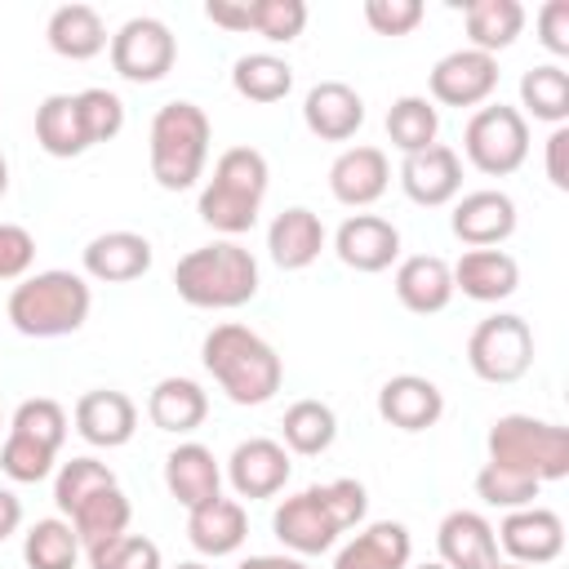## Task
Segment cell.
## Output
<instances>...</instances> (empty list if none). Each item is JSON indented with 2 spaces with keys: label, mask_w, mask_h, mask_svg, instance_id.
<instances>
[{
  "label": "cell",
  "mask_w": 569,
  "mask_h": 569,
  "mask_svg": "<svg viewBox=\"0 0 569 569\" xmlns=\"http://www.w3.org/2000/svg\"><path fill=\"white\" fill-rule=\"evenodd\" d=\"M365 511H369L365 485L342 476V480L307 485V489L289 493L271 511V533L293 556H320V551H333L338 538L365 520Z\"/></svg>",
  "instance_id": "cell-1"
},
{
  "label": "cell",
  "mask_w": 569,
  "mask_h": 569,
  "mask_svg": "<svg viewBox=\"0 0 569 569\" xmlns=\"http://www.w3.org/2000/svg\"><path fill=\"white\" fill-rule=\"evenodd\" d=\"M200 360L231 405H267L284 382V360L276 356V347L236 320L204 333Z\"/></svg>",
  "instance_id": "cell-2"
},
{
  "label": "cell",
  "mask_w": 569,
  "mask_h": 569,
  "mask_svg": "<svg viewBox=\"0 0 569 569\" xmlns=\"http://www.w3.org/2000/svg\"><path fill=\"white\" fill-rule=\"evenodd\" d=\"M267 182H271V169L258 147H227L213 160V178L200 187V204H196L200 222L227 240L253 231L258 209L267 200Z\"/></svg>",
  "instance_id": "cell-3"
},
{
  "label": "cell",
  "mask_w": 569,
  "mask_h": 569,
  "mask_svg": "<svg viewBox=\"0 0 569 569\" xmlns=\"http://www.w3.org/2000/svg\"><path fill=\"white\" fill-rule=\"evenodd\" d=\"M173 289L187 307L236 311L258 293V258L240 240H213L178 258Z\"/></svg>",
  "instance_id": "cell-4"
},
{
  "label": "cell",
  "mask_w": 569,
  "mask_h": 569,
  "mask_svg": "<svg viewBox=\"0 0 569 569\" xmlns=\"http://www.w3.org/2000/svg\"><path fill=\"white\" fill-rule=\"evenodd\" d=\"M93 293L76 271H36L9 289L4 316L22 338H67L89 320Z\"/></svg>",
  "instance_id": "cell-5"
},
{
  "label": "cell",
  "mask_w": 569,
  "mask_h": 569,
  "mask_svg": "<svg viewBox=\"0 0 569 569\" xmlns=\"http://www.w3.org/2000/svg\"><path fill=\"white\" fill-rule=\"evenodd\" d=\"M209 116L204 107L173 98L151 116V133H147V164L151 178L164 191H187L204 178V160H209Z\"/></svg>",
  "instance_id": "cell-6"
},
{
  "label": "cell",
  "mask_w": 569,
  "mask_h": 569,
  "mask_svg": "<svg viewBox=\"0 0 569 569\" xmlns=\"http://www.w3.org/2000/svg\"><path fill=\"white\" fill-rule=\"evenodd\" d=\"M489 462L533 476L538 485L569 476V427L533 413H502L493 418L489 436Z\"/></svg>",
  "instance_id": "cell-7"
},
{
  "label": "cell",
  "mask_w": 569,
  "mask_h": 569,
  "mask_svg": "<svg viewBox=\"0 0 569 569\" xmlns=\"http://www.w3.org/2000/svg\"><path fill=\"white\" fill-rule=\"evenodd\" d=\"M467 365L480 382H493V387L520 382L533 369V329H529V320L516 316V311L485 316L467 338Z\"/></svg>",
  "instance_id": "cell-8"
},
{
  "label": "cell",
  "mask_w": 569,
  "mask_h": 569,
  "mask_svg": "<svg viewBox=\"0 0 569 569\" xmlns=\"http://www.w3.org/2000/svg\"><path fill=\"white\" fill-rule=\"evenodd\" d=\"M462 156L485 173V178H507L525 164L529 156V120L520 107L507 102H485L471 111L462 129Z\"/></svg>",
  "instance_id": "cell-9"
},
{
  "label": "cell",
  "mask_w": 569,
  "mask_h": 569,
  "mask_svg": "<svg viewBox=\"0 0 569 569\" xmlns=\"http://www.w3.org/2000/svg\"><path fill=\"white\" fill-rule=\"evenodd\" d=\"M173 62H178V40H173V31H169L160 18H151V13L129 18V22L111 36V67H116V76L129 80V84H156V80H164V76L173 71Z\"/></svg>",
  "instance_id": "cell-10"
},
{
  "label": "cell",
  "mask_w": 569,
  "mask_h": 569,
  "mask_svg": "<svg viewBox=\"0 0 569 569\" xmlns=\"http://www.w3.org/2000/svg\"><path fill=\"white\" fill-rule=\"evenodd\" d=\"M427 89L440 107H485L498 89V58L480 49H453L431 67Z\"/></svg>",
  "instance_id": "cell-11"
},
{
  "label": "cell",
  "mask_w": 569,
  "mask_h": 569,
  "mask_svg": "<svg viewBox=\"0 0 569 569\" xmlns=\"http://www.w3.org/2000/svg\"><path fill=\"white\" fill-rule=\"evenodd\" d=\"M498 547L516 560V565H529V569H542L551 565L560 551H565V520L551 511V507H520V511H507L502 525L493 529Z\"/></svg>",
  "instance_id": "cell-12"
},
{
  "label": "cell",
  "mask_w": 569,
  "mask_h": 569,
  "mask_svg": "<svg viewBox=\"0 0 569 569\" xmlns=\"http://www.w3.org/2000/svg\"><path fill=\"white\" fill-rule=\"evenodd\" d=\"M289 471H293L289 449L280 440H271V436H249L227 458V480H231L236 498H249V502L276 498L289 485Z\"/></svg>",
  "instance_id": "cell-13"
},
{
  "label": "cell",
  "mask_w": 569,
  "mask_h": 569,
  "mask_svg": "<svg viewBox=\"0 0 569 569\" xmlns=\"http://www.w3.org/2000/svg\"><path fill=\"white\" fill-rule=\"evenodd\" d=\"M400 191L422 204V209H440L462 191V156L445 142H431L427 151H413L400 160Z\"/></svg>",
  "instance_id": "cell-14"
},
{
  "label": "cell",
  "mask_w": 569,
  "mask_h": 569,
  "mask_svg": "<svg viewBox=\"0 0 569 569\" xmlns=\"http://www.w3.org/2000/svg\"><path fill=\"white\" fill-rule=\"evenodd\" d=\"M449 231L467 249H498L516 231V200L507 191H493V187L467 191L449 213Z\"/></svg>",
  "instance_id": "cell-15"
},
{
  "label": "cell",
  "mask_w": 569,
  "mask_h": 569,
  "mask_svg": "<svg viewBox=\"0 0 569 569\" xmlns=\"http://www.w3.org/2000/svg\"><path fill=\"white\" fill-rule=\"evenodd\" d=\"M71 422L80 431V440H89L93 449H120L133 440L138 431V405L124 396V391H111V387H93L76 400L71 409Z\"/></svg>",
  "instance_id": "cell-16"
},
{
  "label": "cell",
  "mask_w": 569,
  "mask_h": 569,
  "mask_svg": "<svg viewBox=\"0 0 569 569\" xmlns=\"http://www.w3.org/2000/svg\"><path fill=\"white\" fill-rule=\"evenodd\" d=\"M333 253L342 258V267L373 276L400 258V231H396V222H387L378 213H351L333 231Z\"/></svg>",
  "instance_id": "cell-17"
},
{
  "label": "cell",
  "mask_w": 569,
  "mask_h": 569,
  "mask_svg": "<svg viewBox=\"0 0 569 569\" xmlns=\"http://www.w3.org/2000/svg\"><path fill=\"white\" fill-rule=\"evenodd\" d=\"M445 413V391L422 373H396L378 387V418L396 431H427Z\"/></svg>",
  "instance_id": "cell-18"
},
{
  "label": "cell",
  "mask_w": 569,
  "mask_h": 569,
  "mask_svg": "<svg viewBox=\"0 0 569 569\" xmlns=\"http://www.w3.org/2000/svg\"><path fill=\"white\" fill-rule=\"evenodd\" d=\"M387 182H391V164H387L382 147H347L329 164V191L347 209H365V204L382 200Z\"/></svg>",
  "instance_id": "cell-19"
},
{
  "label": "cell",
  "mask_w": 569,
  "mask_h": 569,
  "mask_svg": "<svg viewBox=\"0 0 569 569\" xmlns=\"http://www.w3.org/2000/svg\"><path fill=\"white\" fill-rule=\"evenodd\" d=\"M302 124L320 142H347L365 124V98L342 80H320L302 98Z\"/></svg>",
  "instance_id": "cell-20"
},
{
  "label": "cell",
  "mask_w": 569,
  "mask_h": 569,
  "mask_svg": "<svg viewBox=\"0 0 569 569\" xmlns=\"http://www.w3.org/2000/svg\"><path fill=\"white\" fill-rule=\"evenodd\" d=\"M80 267H84L89 280L129 284V280L151 271V240L138 236V231H102V236H93L84 244Z\"/></svg>",
  "instance_id": "cell-21"
},
{
  "label": "cell",
  "mask_w": 569,
  "mask_h": 569,
  "mask_svg": "<svg viewBox=\"0 0 569 569\" xmlns=\"http://www.w3.org/2000/svg\"><path fill=\"white\" fill-rule=\"evenodd\" d=\"M436 551L445 569H489L498 560V538L480 511L458 507L436 525Z\"/></svg>",
  "instance_id": "cell-22"
},
{
  "label": "cell",
  "mask_w": 569,
  "mask_h": 569,
  "mask_svg": "<svg viewBox=\"0 0 569 569\" xmlns=\"http://www.w3.org/2000/svg\"><path fill=\"white\" fill-rule=\"evenodd\" d=\"M164 489L187 511H196L200 502L218 498L222 493V467H218L213 449L200 445V440H187V445L169 449V458H164Z\"/></svg>",
  "instance_id": "cell-23"
},
{
  "label": "cell",
  "mask_w": 569,
  "mask_h": 569,
  "mask_svg": "<svg viewBox=\"0 0 569 569\" xmlns=\"http://www.w3.org/2000/svg\"><path fill=\"white\" fill-rule=\"evenodd\" d=\"M453 289H462V298L471 302H502L520 289V262L507 249H467L453 267Z\"/></svg>",
  "instance_id": "cell-24"
},
{
  "label": "cell",
  "mask_w": 569,
  "mask_h": 569,
  "mask_svg": "<svg viewBox=\"0 0 569 569\" xmlns=\"http://www.w3.org/2000/svg\"><path fill=\"white\" fill-rule=\"evenodd\" d=\"M325 249V222L307 204H289L284 213L271 218L267 227V253L280 271H302L320 258Z\"/></svg>",
  "instance_id": "cell-25"
},
{
  "label": "cell",
  "mask_w": 569,
  "mask_h": 569,
  "mask_svg": "<svg viewBox=\"0 0 569 569\" xmlns=\"http://www.w3.org/2000/svg\"><path fill=\"white\" fill-rule=\"evenodd\" d=\"M187 538L200 556H231L244 547L249 538V511L236 502V498H209L200 502L196 511H187Z\"/></svg>",
  "instance_id": "cell-26"
},
{
  "label": "cell",
  "mask_w": 569,
  "mask_h": 569,
  "mask_svg": "<svg viewBox=\"0 0 569 569\" xmlns=\"http://www.w3.org/2000/svg\"><path fill=\"white\" fill-rule=\"evenodd\" d=\"M413 538L400 520H373L351 542L338 547L333 569H409Z\"/></svg>",
  "instance_id": "cell-27"
},
{
  "label": "cell",
  "mask_w": 569,
  "mask_h": 569,
  "mask_svg": "<svg viewBox=\"0 0 569 569\" xmlns=\"http://www.w3.org/2000/svg\"><path fill=\"white\" fill-rule=\"evenodd\" d=\"M44 40L67 62H89L111 44L107 22H102V13L93 4H58L49 13V22H44Z\"/></svg>",
  "instance_id": "cell-28"
},
{
  "label": "cell",
  "mask_w": 569,
  "mask_h": 569,
  "mask_svg": "<svg viewBox=\"0 0 569 569\" xmlns=\"http://www.w3.org/2000/svg\"><path fill=\"white\" fill-rule=\"evenodd\" d=\"M396 298L405 311L413 316H436L449 307L453 298V276H449V262L436 258V253H413L396 267Z\"/></svg>",
  "instance_id": "cell-29"
},
{
  "label": "cell",
  "mask_w": 569,
  "mask_h": 569,
  "mask_svg": "<svg viewBox=\"0 0 569 569\" xmlns=\"http://www.w3.org/2000/svg\"><path fill=\"white\" fill-rule=\"evenodd\" d=\"M209 413V396L200 382L191 378H160L147 396V418L151 427L169 431V436H191Z\"/></svg>",
  "instance_id": "cell-30"
},
{
  "label": "cell",
  "mask_w": 569,
  "mask_h": 569,
  "mask_svg": "<svg viewBox=\"0 0 569 569\" xmlns=\"http://www.w3.org/2000/svg\"><path fill=\"white\" fill-rule=\"evenodd\" d=\"M36 142L53 160H71V156H84L89 151V133H84L76 93H49L36 107Z\"/></svg>",
  "instance_id": "cell-31"
},
{
  "label": "cell",
  "mask_w": 569,
  "mask_h": 569,
  "mask_svg": "<svg viewBox=\"0 0 569 569\" xmlns=\"http://www.w3.org/2000/svg\"><path fill=\"white\" fill-rule=\"evenodd\" d=\"M462 22H467V40H471L467 49L498 58V49H511L516 36L525 31V4L520 0H467Z\"/></svg>",
  "instance_id": "cell-32"
},
{
  "label": "cell",
  "mask_w": 569,
  "mask_h": 569,
  "mask_svg": "<svg viewBox=\"0 0 569 569\" xmlns=\"http://www.w3.org/2000/svg\"><path fill=\"white\" fill-rule=\"evenodd\" d=\"M129 516H133V507H129L124 489L111 485V489H98L93 498H84V502L67 516V525L76 529L80 547H98V542H107V538L129 533Z\"/></svg>",
  "instance_id": "cell-33"
},
{
  "label": "cell",
  "mask_w": 569,
  "mask_h": 569,
  "mask_svg": "<svg viewBox=\"0 0 569 569\" xmlns=\"http://www.w3.org/2000/svg\"><path fill=\"white\" fill-rule=\"evenodd\" d=\"M520 107H525L533 120L560 129V124L569 120V71H565L560 62L529 67V71L520 76ZM525 111H520V116H525Z\"/></svg>",
  "instance_id": "cell-34"
},
{
  "label": "cell",
  "mask_w": 569,
  "mask_h": 569,
  "mask_svg": "<svg viewBox=\"0 0 569 569\" xmlns=\"http://www.w3.org/2000/svg\"><path fill=\"white\" fill-rule=\"evenodd\" d=\"M280 431H284V449L289 453H302V458H316L325 453L333 440H338V418L325 400H293L280 418Z\"/></svg>",
  "instance_id": "cell-35"
},
{
  "label": "cell",
  "mask_w": 569,
  "mask_h": 569,
  "mask_svg": "<svg viewBox=\"0 0 569 569\" xmlns=\"http://www.w3.org/2000/svg\"><path fill=\"white\" fill-rule=\"evenodd\" d=\"M231 89L244 98V102H280V98H289V89H293V67L284 62V58H276V53H244V58H236V67H231Z\"/></svg>",
  "instance_id": "cell-36"
},
{
  "label": "cell",
  "mask_w": 569,
  "mask_h": 569,
  "mask_svg": "<svg viewBox=\"0 0 569 569\" xmlns=\"http://www.w3.org/2000/svg\"><path fill=\"white\" fill-rule=\"evenodd\" d=\"M440 133V111L431 98L422 93H405L387 107V138L400 156H413V151H427Z\"/></svg>",
  "instance_id": "cell-37"
},
{
  "label": "cell",
  "mask_w": 569,
  "mask_h": 569,
  "mask_svg": "<svg viewBox=\"0 0 569 569\" xmlns=\"http://www.w3.org/2000/svg\"><path fill=\"white\" fill-rule=\"evenodd\" d=\"M80 551H84V547H80L76 529H71L67 520H58V516L36 520V525L27 529V538H22V560H27V569H76Z\"/></svg>",
  "instance_id": "cell-38"
},
{
  "label": "cell",
  "mask_w": 569,
  "mask_h": 569,
  "mask_svg": "<svg viewBox=\"0 0 569 569\" xmlns=\"http://www.w3.org/2000/svg\"><path fill=\"white\" fill-rule=\"evenodd\" d=\"M542 493V485L525 471H511V467H498V462H485L476 471V498L485 507H498V511H520V507H533V498Z\"/></svg>",
  "instance_id": "cell-39"
},
{
  "label": "cell",
  "mask_w": 569,
  "mask_h": 569,
  "mask_svg": "<svg viewBox=\"0 0 569 569\" xmlns=\"http://www.w3.org/2000/svg\"><path fill=\"white\" fill-rule=\"evenodd\" d=\"M111 485H120V480H116V471L107 462H98V458H71L53 476V502H58L62 516H71L84 498H93L98 489H111Z\"/></svg>",
  "instance_id": "cell-40"
},
{
  "label": "cell",
  "mask_w": 569,
  "mask_h": 569,
  "mask_svg": "<svg viewBox=\"0 0 569 569\" xmlns=\"http://www.w3.org/2000/svg\"><path fill=\"white\" fill-rule=\"evenodd\" d=\"M9 431L13 436H27V440H36V445H44V449L58 453L62 440H67V409L58 400H49V396H31V400H22L13 409Z\"/></svg>",
  "instance_id": "cell-41"
},
{
  "label": "cell",
  "mask_w": 569,
  "mask_h": 569,
  "mask_svg": "<svg viewBox=\"0 0 569 569\" xmlns=\"http://www.w3.org/2000/svg\"><path fill=\"white\" fill-rule=\"evenodd\" d=\"M307 27V4L302 0H249V31H258L271 44L298 40Z\"/></svg>",
  "instance_id": "cell-42"
},
{
  "label": "cell",
  "mask_w": 569,
  "mask_h": 569,
  "mask_svg": "<svg viewBox=\"0 0 569 569\" xmlns=\"http://www.w3.org/2000/svg\"><path fill=\"white\" fill-rule=\"evenodd\" d=\"M89 569H160V547L147 533H120L98 547H84Z\"/></svg>",
  "instance_id": "cell-43"
},
{
  "label": "cell",
  "mask_w": 569,
  "mask_h": 569,
  "mask_svg": "<svg viewBox=\"0 0 569 569\" xmlns=\"http://www.w3.org/2000/svg\"><path fill=\"white\" fill-rule=\"evenodd\" d=\"M53 449H44V445H36V440H27V436H4V445H0V471L9 476V480H18V485H36V480H44L49 471H53Z\"/></svg>",
  "instance_id": "cell-44"
},
{
  "label": "cell",
  "mask_w": 569,
  "mask_h": 569,
  "mask_svg": "<svg viewBox=\"0 0 569 569\" xmlns=\"http://www.w3.org/2000/svg\"><path fill=\"white\" fill-rule=\"evenodd\" d=\"M76 102H80V120H84L89 147L111 142V138L124 129V102H120L111 89H80Z\"/></svg>",
  "instance_id": "cell-45"
},
{
  "label": "cell",
  "mask_w": 569,
  "mask_h": 569,
  "mask_svg": "<svg viewBox=\"0 0 569 569\" xmlns=\"http://www.w3.org/2000/svg\"><path fill=\"white\" fill-rule=\"evenodd\" d=\"M427 18L422 0H365V22L378 36H409Z\"/></svg>",
  "instance_id": "cell-46"
},
{
  "label": "cell",
  "mask_w": 569,
  "mask_h": 569,
  "mask_svg": "<svg viewBox=\"0 0 569 569\" xmlns=\"http://www.w3.org/2000/svg\"><path fill=\"white\" fill-rule=\"evenodd\" d=\"M36 262V236L18 222H0V280H22Z\"/></svg>",
  "instance_id": "cell-47"
},
{
  "label": "cell",
  "mask_w": 569,
  "mask_h": 569,
  "mask_svg": "<svg viewBox=\"0 0 569 569\" xmlns=\"http://www.w3.org/2000/svg\"><path fill=\"white\" fill-rule=\"evenodd\" d=\"M538 40L542 49H551L556 58L569 53V0H547L538 9Z\"/></svg>",
  "instance_id": "cell-48"
},
{
  "label": "cell",
  "mask_w": 569,
  "mask_h": 569,
  "mask_svg": "<svg viewBox=\"0 0 569 569\" xmlns=\"http://www.w3.org/2000/svg\"><path fill=\"white\" fill-rule=\"evenodd\" d=\"M565 156H569V129L560 124L547 133V178L556 191H569V160Z\"/></svg>",
  "instance_id": "cell-49"
},
{
  "label": "cell",
  "mask_w": 569,
  "mask_h": 569,
  "mask_svg": "<svg viewBox=\"0 0 569 569\" xmlns=\"http://www.w3.org/2000/svg\"><path fill=\"white\" fill-rule=\"evenodd\" d=\"M204 18L222 31H249V0H209Z\"/></svg>",
  "instance_id": "cell-50"
},
{
  "label": "cell",
  "mask_w": 569,
  "mask_h": 569,
  "mask_svg": "<svg viewBox=\"0 0 569 569\" xmlns=\"http://www.w3.org/2000/svg\"><path fill=\"white\" fill-rule=\"evenodd\" d=\"M18 525H22V502H18V493H13V489H0V542H4V538H13V533H18Z\"/></svg>",
  "instance_id": "cell-51"
},
{
  "label": "cell",
  "mask_w": 569,
  "mask_h": 569,
  "mask_svg": "<svg viewBox=\"0 0 569 569\" xmlns=\"http://www.w3.org/2000/svg\"><path fill=\"white\" fill-rule=\"evenodd\" d=\"M236 569H311L302 556H249V560H240Z\"/></svg>",
  "instance_id": "cell-52"
},
{
  "label": "cell",
  "mask_w": 569,
  "mask_h": 569,
  "mask_svg": "<svg viewBox=\"0 0 569 569\" xmlns=\"http://www.w3.org/2000/svg\"><path fill=\"white\" fill-rule=\"evenodd\" d=\"M9 191V164H4V156H0V196Z\"/></svg>",
  "instance_id": "cell-53"
},
{
  "label": "cell",
  "mask_w": 569,
  "mask_h": 569,
  "mask_svg": "<svg viewBox=\"0 0 569 569\" xmlns=\"http://www.w3.org/2000/svg\"><path fill=\"white\" fill-rule=\"evenodd\" d=\"M489 569H529V565H516V560H493Z\"/></svg>",
  "instance_id": "cell-54"
},
{
  "label": "cell",
  "mask_w": 569,
  "mask_h": 569,
  "mask_svg": "<svg viewBox=\"0 0 569 569\" xmlns=\"http://www.w3.org/2000/svg\"><path fill=\"white\" fill-rule=\"evenodd\" d=\"M178 569H209V565H200V560H182Z\"/></svg>",
  "instance_id": "cell-55"
},
{
  "label": "cell",
  "mask_w": 569,
  "mask_h": 569,
  "mask_svg": "<svg viewBox=\"0 0 569 569\" xmlns=\"http://www.w3.org/2000/svg\"><path fill=\"white\" fill-rule=\"evenodd\" d=\"M413 569H445L440 560H427V565H413Z\"/></svg>",
  "instance_id": "cell-56"
}]
</instances>
